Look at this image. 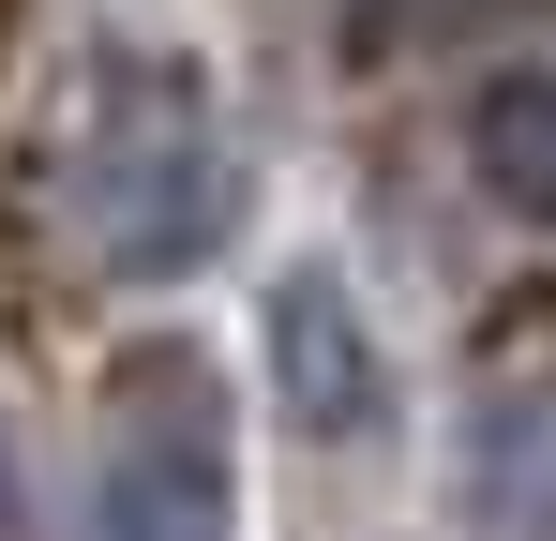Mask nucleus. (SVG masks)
<instances>
[{"mask_svg": "<svg viewBox=\"0 0 556 541\" xmlns=\"http://www.w3.org/2000/svg\"><path fill=\"white\" fill-rule=\"evenodd\" d=\"M466 512L481 541H556V391H496L466 422Z\"/></svg>", "mask_w": 556, "mask_h": 541, "instance_id": "5", "label": "nucleus"}, {"mask_svg": "<svg viewBox=\"0 0 556 541\" xmlns=\"http://www.w3.org/2000/svg\"><path fill=\"white\" fill-rule=\"evenodd\" d=\"M91 541H241V466H226V391L195 347H151L105 376L91 422Z\"/></svg>", "mask_w": 556, "mask_h": 541, "instance_id": "2", "label": "nucleus"}, {"mask_svg": "<svg viewBox=\"0 0 556 541\" xmlns=\"http://www.w3.org/2000/svg\"><path fill=\"white\" fill-rule=\"evenodd\" d=\"M0 527H30V466H15V422H0Z\"/></svg>", "mask_w": 556, "mask_h": 541, "instance_id": "6", "label": "nucleus"}, {"mask_svg": "<svg viewBox=\"0 0 556 541\" xmlns=\"http://www.w3.org/2000/svg\"><path fill=\"white\" fill-rule=\"evenodd\" d=\"M466 166L496 211L556 226V46H511V61L466 76Z\"/></svg>", "mask_w": 556, "mask_h": 541, "instance_id": "4", "label": "nucleus"}, {"mask_svg": "<svg viewBox=\"0 0 556 541\" xmlns=\"http://www.w3.org/2000/svg\"><path fill=\"white\" fill-rule=\"evenodd\" d=\"M256 347H271V391H286V422L316 451H376L391 437V347H376V316H362V286L331 256H286L271 270V301H256Z\"/></svg>", "mask_w": 556, "mask_h": 541, "instance_id": "3", "label": "nucleus"}, {"mask_svg": "<svg viewBox=\"0 0 556 541\" xmlns=\"http://www.w3.org/2000/svg\"><path fill=\"white\" fill-rule=\"evenodd\" d=\"M46 211H61V256L91 286H181L241 226V136H226V105L181 61L121 46L76 90L61 151H46Z\"/></svg>", "mask_w": 556, "mask_h": 541, "instance_id": "1", "label": "nucleus"}]
</instances>
